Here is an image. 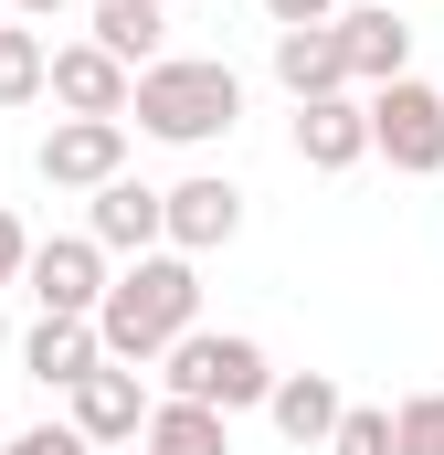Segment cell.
Instances as JSON below:
<instances>
[{"instance_id": "obj_10", "label": "cell", "mask_w": 444, "mask_h": 455, "mask_svg": "<svg viewBox=\"0 0 444 455\" xmlns=\"http://www.w3.org/2000/svg\"><path fill=\"white\" fill-rule=\"evenodd\" d=\"M297 159H307V170H360V159H370V96H307V107H297Z\"/></svg>"}, {"instance_id": "obj_5", "label": "cell", "mask_w": 444, "mask_h": 455, "mask_svg": "<svg viewBox=\"0 0 444 455\" xmlns=\"http://www.w3.org/2000/svg\"><path fill=\"white\" fill-rule=\"evenodd\" d=\"M21 286H32V307H43V318H96L116 275H107V243H96V233H43Z\"/></svg>"}, {"instance_id": "obj_1", "label": "cell", "mask_w": 444, "mask_h": 455, "mask_svg": "<svg viewBox=\"0 0 444 455\" xmlns=\"http://www.w3.org/2000/svg\"><path fill=\"white\" fill-rule=\"evenodd\" d=\"M202 329V265L191 254H138L127 275L107 286V307H96V339H107V360H127V371H148V360H170V349Z\"/></svg>"}, {"instance_id": "obj_16", "label": "cell", "mask_w": 444, "mask_h": 455, "mask_svg": "<svg viewBox=\"0 0 444 455\" xmlns=\"http://www.w3.org/2000/svg\"><path fill=\"white\" fill-rule=\"evenodd\" d=\"M96 43L127 75H148V64H170V11L159 0H96Z\"/></svg>"}, {"instance_id": "obj_20", "label": "cell", "mask_w": 444, "mask_h": 455, "mask_svg": "<svg viewBox=\"0 0 444 455\" xmlns=\"http://www.w3.org/2000/svg\"><path fill=\"white\" fill-rule=\"evenodd\" d=\"M392 435H402V455H444V392H402Z\"/></svg>"}, {"instance_id": "obj_21", "label": "cell", "mask_w": 444, "mask_h": 455, "mask_svg": "<svg viewBox=\"0 0 444 455\" xmlns=\"http://www.w3.org/2000/svg\"><path fill=\"white\" fill-rule=\"evenodd\" d=\"M0 455H96V445H85L75 424H32V435H11Z\"/></svg>"}, {"instance_id": "obj_11", "label": "cell", "mask_w": 444, "mask_h": 455, "mask_svg": "<svg viewBox=\"0 0 444 455\" xmlns=\"http://www.w3.org/2000/svg\"><path fill=\"white\" fill-rule=\"evenodd\" d=\"M85 233H96L107 254L138 265V254H159V243H170V191H148V180H107V191H96V212H85Z\"/></svg>"}, {"instance_id": "obj_19", "label": "cell", "mask_w": 444, "mask_h": 455, "mask_svg": "<svg viewBox=\"0 0 444 455\" xmlns=\"http://www.w3.org/2000/svg\"><path fill=\"white\" fill-rule=\"evenodd\" d=\"M329 455H402V435H392V413H381V403H349V413H338V435H329Z\"/></svg>"}, {"instance_id": "obj_8", "label": "cell", "mask_w": 444, "mask_h": 455, "mask_svg": "<svg viewBox=\"0 0 444 455\" xmlns=\"http://www.w3.org/2000/svg\"><path fill=\"white\" fill-rule=\"evenodd\" d=\"M53 107L64 116H127L138 107V75L116 64L96 32H85V43H53Z\"/></svg>"}, {"instance_id": "obj_25", "label": "cell", "mask_w": 444, "mask_h": 455, "mask_svg": "<svg viewBox=\"0 0 444 455\" xmlns=\"http://www.w3.org/2000/svg\"><path fill=\"white\" fill-rule=\"evenodd\" d=\"M0 349H11V329H0Z\"/></svg>"}, {"instance_id": "obj_13", "label": "cell", "mask_w": 444, "mask_h": 455, "mask_svg": "<svg viewBox=\"0 0 444 455\" xmlns=\"http://www.w3.org/2000/svg\"><path fill=\"white\" fill-rule=\"evenodd\" d=\"M275 85L307 107V96H349V32L307 21V32H275Z\"/></svg>"}, {"instance_id": "obj_23", "label": "cell", "mask_w": 444, "mask_h": 455, "mask_svg": "<svg viewBox=\"0 0 444 455\" xmlns=\"http://www.w3.org/2000/svg\"><path fill=\"white\" fill-rule=\"evenodd\" d=\"M275 32H307V21H338V0H265Z\"/></svg>"}, {"instance_id": "obj_12", "label": "cell", "mask_w": 444, "mask_h": 455, "mask_svg": "<svg viewBox=\"0 0 444 455\" xmlns=\"http://www.w3.org/2000/svg\"><path fill=\"white\" fill-rule=\"evenodd\" d=\"M338 32H349V85H402L413 75V21L392 11V0H370V11H338Z\"/></svg>"}, {"instance_id": "obj_22", "label": "cell", "mask_w": 444, "mask_h": 455, "mask_svg": "<svg viewBox=\"0 0 444 455\" xmlns=\"http://www.w3.org/2000/svg\"><path fill=\"white\" fill-rule=\"evenodd\" d=\"M32 275V233H21V212H0V286H21Z\"/></svg>"}, {"instance_id": "obj_18", "label": "cell", "mask_w": 444, "mask_h": 455, "mask_svg": "<svg viewBox=\"0 0 444 455\" xmlns=\"http://www.w3.org/2000/svg\"><path fill=\"white\" fill-rule=\"evenodd\" d=\"M32 96H53V43L0 21V107H32Z\"/></svg>"}, {"instance_id": "obj_26", "label": "cell", "mask_w": 444, "mask_h": 455, "mask_svg": "<svg viewBox=\"0 0 444 455\" xmlns=\"http://www.w3.org/2000/svg\"><path fill=\"white\" fill-rule=\"evenodd\" d=\"M159 11H170V0H159Z\"/></svg>"}, {"instance_id": "obj_27", "label": "cell", "mask_w": 444, "mask_h": 455, "mask_svg": "<svg viewBox=\"0 0 444 455\" xmlns=\"http://www.w3.org/2000/svg\"><path fill=\"white\" fill-rule=\"evenodd\" d=\"M0 445H11V435H0Z\"/></svg>"}, {"instance_id": "obj_17", "label": "cell", "mask_w": 444, "mask_h": 455, "mask_svg": "<svg viewBox=\"0 0 444 455\" xmlns=\"http://www.w3.org/2000/svg\"><path fill=\"white\" fill-rule=\"evenodd\" d=\"M138 455H233V413H212V403H170V392H159Z\"/></svg>"}, {"instance_id": "obj_3", "label": "cell", "mask_w": 444, "mask_h": 455, "mask_svg": "<svg viewBox=\"0 0 444 455\" xmlns=\"http://www.w3.org/2000/svg\"><path fill=\"white\" fill-rule=\"evenodd\" d=\"M159 381H170V403H212V413L275 403V360H265V339H243V329H191V339L159 360Z\"/></svg>"}, {"instance_id": "obj_14", "label": "cell", "mask_w": 444, "mask_h": 455, "mask_svg": "<svg viewBox=\"0 0 444 455\" xmlns=\"http://www.w3.org/2000/svg\"><path fill=\"white\" fill-rule=\"evenodd\" d=\"M265 413H275V435H286L297 455H329L338 413H349V392H338L329 371H275V403H265Z\"/></svg>"}, {"instance_id": "obj_6", "label": "cell", "mask_w": 444, "mask_h": 455, "mask_svg": "<svg viewBox=\"0 0 444 455\" xmlns=\"http://www.w3.org/2000/svg\"><path fill=\"white\" fill-rule=\"evenodd\" d=\"M32 170L53 191H107V180H127V116H53L43 148H32Z\"/></svg>"}, {"instance_id": "obj_2", "label": "cell", "mask_w": 444, "mask_h": 455, "mask_svg": "<svg viewBox=\"0 0 444 455\" xmlns=\"http://www.w3.org/2000/svg\"><path fill=\"white\" fill-rule=\"evenodd\" d=\"M138 127L148 138H170V148H212L243 127V75L222 64V53H170V64H148L138 75Z\"/></svg>"}, {"instance_id": "obj_4", "label": "cell", "mask_w": 444, "mask_h": 455, "mask_svg": "<svg viewBox=\"0 0 444 455\" xmlns=\"http://www.w3.org/2000/svg\"><path fill=\"white\" fill-rule=\"evenodd\" d=\"M370 148H381L402 180H434L444 170V85H424V75L381 85V96H370Z\"/></svg>"}, {"instance_id": "obj_24", "label": "cell", "mask_w": 444, "mask_h": 455, "mask_svg": "<svg viewBox=\"0 0 444 455\" xmlns=\"http://www.w3.org/2000/svg\"><path fill=\"white\" fill-rule=\"evenodd\" d=\"M0 11H21V21H64V0H0Z\"/></svg>"}, {"instance_id": "obj_9", "label": "cell", "mask_w": 444, "mask_h": 455, "mask_svg": "<svg viewBox=\"0 0 444 455\" xmlns=\"http://www.w3.org/2000/svg\"><path fill=\"white\" fill-rule=\"evenodd\" d=\"M243 233V180H222V170H191L180 191H170V254H222Z\"/></svg>"}, {"instance_id": "obj_7", "label": "cell", "mask_w": 444, "mask_h": 455, "mask_svg": "<svg viewBox=\"0 0 444 455\" xmlns=\"http://www.w3.org/2000/svg\"><path fill=\"white\" fill-rule=\"evenodd\" d=\"M148 413H159V403H148V381H138L127 360H107V371H85V381H75V413H64V424L107 455V445H138V435H148Z\"/></svg>"}, {"instance_id": "obj_15", "label": "cell", "mask_w": 444, "mask_h": 455, "mask_svg": "<svg viewBox=\"0 0 444 455\" xmlns=\"http://www.w3.org/2000/svg\"><path fill=\"white\" fill-rule=\"evenodd\" d=\"M21 371H32L43 392H75L85 371H107V339H96V318H32V339H21Z\"/></svg>"}]
</instances>
